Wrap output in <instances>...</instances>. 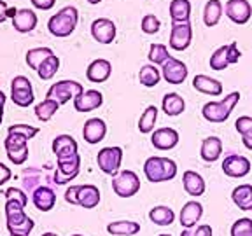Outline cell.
Listing matches in <instances>:
<instances>
[{
	"label": "cell",
	"instance_id": "1",
	"mask_svg": "<svg viewBox=\"0 0 252 236\" xmlns=\"http://www.w3.org/2000/svg\"><path fill=\"white\" fill-rule=\"evenodd\" d=\"M177 163L170 159V157L161 156H151L144 163V175L149 182L153 184H159V182H168L177 177Z\"/></svg>",
	"mask_w": 252,
	"mask_h": 236
},
{
	"label": "cell",
	"instance_id": "2",
	"mask_svg": "<svg viewBox=\"0 0 252 236\" xmlns=\"http://www.w3.org/2000/svg\"><path fill=\"white\" fill-rule=\"evenodd\" d=\"M5 219H7V229L11 235H30L35 228L33 219L25 213V205L16 200H5Z\"/></svg>",
	"mask_w": 252,
	"mask_h": 236
},
{
	"label": "cell",
	"instance_id": "3",
	"mask_svg": "<svg viewBox=\"0 0 252 236\" xmlns=\"http://www.w3.org/2000/svg\"><path fill=\"white\" fill-rule=\"evenodd\" d=\"M240 96L242 94L238 91H233L219 102H207L201 109V116H203L205 121L214 122V124L226 122L231 116L235 105L240 102Z\"/></svg>",
	"mask_w": 252,
	"mask_h": 236
},
{
	"label": "cell",
	"instance_id": "4",
	"mask_svg": "<svg viewBox=\"0 0 252 236\" xmlns=\"http://www.w3.org/2000/svg\"><path fill=\"white\" fill-rule=\"evenodd\" d=\"M79 21V11L72 5L60 9L56 14H53L47 21V30L53 37H60V39H65V37L72 35L77 27Z\"/></svg>",
	"mask_w": 252,
	"mask_h": 236
},
{
	"label": "cell",
	"instance_id": "5",
	"mask_svg": "<svg viewBox=\"0 0 252 236\" xmlns=\"http://www.w3.org/2000/svg\"><path fill=\"white\" fill-rule=\"evenodd\" d=\"M81 172V156L79 152L70 156L56 157V172L53 175V182L58 185H65L74 180Z\"/></svg>",
	"mask_w": 252,
	"mask_h": 236
},
{
	"label": "cell",
	"instance_id": "6",
	"mask_svg": "<svg viewBox=\"0 0 252 236\" xmlns=\"http://www.w3.org/2000/svg\"><path fill=\"white\" fill-rule=\"evenodd\" d=\"M83 91H84V88L81 83L65 79V81L55 83L49 89H47L46 98H51V100H55V102H58L60 105H65V103H68L70 100L74 102V98H77Z\"/></svg>",
	"mask_w": 252,
	"mask_h": 236
},
{
	"label": "cell",
	"instance_id": "7",
	"mask_svg": "<svg viewBox=\"0 0 252 236\" xmlns=\"http://www.w3.org/2000/svg\"><path fill=\"white\" fill-rule=\"evenodd\" d=\"M112 191L119 198H131L140 191V178L131 170H121L112 177Z\"/></svg>",
	"mask_w": 252,
	"mask_h": 236
},
{
	"label": "cell",
	"instance_id": "8",
	"mask_svg": "<svg viewBox=\"0 0 252 236\" xmlns=\"http://www.w3.org/2000/svg\"><path fill=\"white\" fill-rule=\"evenodd\" d=\"M4 147H5V154H7L9 161L16 166H21L27 163L28 159V140L21 135L16 133H7L4 140Z\"/></svg>",
	"mask_w": 252,
	"mask_h": 236
},
{
	"label": "cell",
	"instance_id": "9",
	"mask_svg": "<svg viewBox=\"0 0 252 236\" xmlns=\"http://www.w3.org/2000/svg\"><path fill=\"white\" fill-rule=\"evenodd\" d=\"M11 100L18 107H30L35 100L32 81L25 75H16L11 81Z\"/></svg>",
	"mask_w": 252,
	"mask_h": 236
},
{
	"label": "cell",
	"instance_id": "10",
	"mask_svg": "<svg viewBox=\"0 0 252 236\" xmlns=\"http://www.w3.org/2000/svg\"><path fill=\"white\" fill-rule=\"evenodd\" d=\"M123 163V149L121 147H103L96 154V165L105 175L114 177L121 170Z\"/></svg>",
	"mask_w": 252,
	"mask_h": 236
},
{
	"label": "cell",
	"instance_id": "11",
	"mask_svg": "<svg viewBox=\"0 0 252 236\" xmlns=\"http://www.w3.org/2000/svg\"><path fill=\"white\" fill-rule=\"evenodd\" d=\"M240 56L242 53L238 49V44L236 42H231L228 46H220L210 55V68L212 70H224L229 65L238 63Z\"/></svg>",
	"mask_w": 252,
	"mask_h": 236
},
{
	"label": "cell",
	"instance_id": "12",
	"mask_svg": "<svg viewBox=\"0 0 252 236\" xmlns=\"http://www.w3.org/2000/svg\"><path fill=\"white\" fill-rule=\"evenodd\" d=\"M193 42V27L191 21L188 23H172V30H170V39L168 46L173 51H186Z\"/></svg>",
	"mask_w": 252,
	"mask_h": 236
},
{
	"label": "cell",
	"instance_id": "13",
	"mask_svg": "<svg viewBox=\"0 0 252 236\" xmlns=\"http://www.w3.org/2000/svg\"><path fill=\"white\" fill-rule=\"evenodd\" d=\"M224 175L231 178H244L251 173V161L249 157L242 156V154H229V156L224 157V161L220 165Z\"/></svg>",
	"mask_w": 252,
	"mask_h": 236
},
{
	"label": "cell",
	"instance_id": "14",
	"mask_svg": "<svg viewBox=\"0 0 252 236\" xmlns=\"http://www.w3.org/2000/svg\"><path fill=\"white\" fill-rule=\"evenodd\" d=\"M188 65L181 59L170 56L165 63L161 65V77L168 84H182L188 79Z\"/></svg>",
	"mask_w": 252,
	"mask_h": 236
},
{
	"label": "cell",
	"instance_id": "15",
	"mask_svg": "<svg viewBox=\"0 0 252 236\" xmlns=\"http://www.w3.org/2000/svg\"><path fill=\"white\" fill-rule=\"evenodd\" d=\"M116 33H118L116 23L109 18H98L91 23V35L98 44H112Z\"/></svg>",
	"mask_w": 252,
	"mask_h": 236
},
{
	"label": "cell",
	"instance_id": "16",
	"mask_svg": "<svg viewBox=\"0 0 252 236\" xmlns=\"http://www.w3.org/2000/svg\"><path fill=\"white\" fill-rule=\"evenodd\" d=\"M224 14L235 25H245L252 16V7L249 0H228L224 4Z\"/></svg>",
	"mask_w": 252,
	"mask_h": 236
},
{
	"label": "cell",
	"instance_id": "17",
	"mask_svg": "<svg viewBox=\"0 0 252 236\" xmlns=\"http://www.w3.org/2000/svg\"><path fill=\"white\" fill-rule=\"evenodd\" d=\"M151 144L158 150L173 149L179 144V131L173 130V128H158L151 135Z\"/></svg>",
	"mask_w": 252,
	"mask_h": 236
},
{
	"label": "cell",
	"instance_id": "18",
	"mask_svg": "<svg viewBox=\"0 0 252 236\" xmlns=\"http://www.w3.org/2000/svg\"><path fill=\"white\" fill-rule=\"evenodd\" d=\"M110 74H112V63L103 58L93 59L86 68V79L94 84L105 83L107 79L110 77Z\"/></svg>",
	"mask_w": 252,
	"mask_h": 236
},
{
	"label": "cell",
	"instance_id": "19",
	"mask_svg": "<svg viewBox=\"0 0 252 236\" xmlns=\"http://www.w3.org/2000/svg\"><path fill=\"white\" fill-rule=\"evenodd\" d=\"M201 217H203V205L191 200L188 203H184V206L181 210V215H179V220H181V226L184 229H193L196 228V224L200 222Z\"/></svg>",
	"mask_w": 252,
	"mask_h": 236
},
{
	"label": "cell",
	"instance_id": "20",
	"mask_svg": "<svg viewBox=\"0 0 252 236\" xmlns=\"http://www.w3.org/2000/svg\"><path fill=\"white\" fill-rule=\"evenodd\" d=\"M103 103V94L98 89H88L83 91L77 98H74V109L77 112H91L102 107Z\"/></svg>",
	"mask_w": 252,
	"mask_h": 236
},
{
	"label": "cell",
	"instance_id": "21",
	"mask_svg": "<svg viewBox=\"0 0 252 236\" xmlns=\"http://www.w3.org/2000/svg\"><path fill=\"white\" fill-rule=\"evenodd\" d=\"M107 135V124L103 119L100 118H91L84 122V128H83V137L88 144L94 146V144H98L105 138Z\"/></svg>",
	"mask_w": 252,
	"mask_h": 236
},
{
	"label": "cell",
	"instance_id": "22",
	"mask_svg": "<svg viewBox=\"0 0 252 236\" xmlns=\"http://www.w3.org/2000/svg\"><path fill=\"white\" fill-rule=\"evenodd\" d=\"M32 201L35 205V208L40 212H49L55 208L56 205V193L49 185H40L32 193Z\"/></svg>",
	"mask_w": 252,
	"mask_h": 236
},
{
	"label": "cell",
	"instance_id": "23",
	"mask_svg": "<svg viewBox=\"0 0 252 236\" xmlns=\"http://www.w3.org/2000/svg\"><path fill=\"white\" fill-rule=\"evenodd\" d=\"M182 185H184L186 193L193 198L203 196L205 189H207L203 177H201L200 173L193 172V170H186V172L182 173Z\"/></svg>",
	"mask_w": 252,
	"mask_h": 236
},
{
	"label": "cell",
	"instance_id": "24",
	"mask_svg": "<svg viewBox=\"0 0 252 236\" xmlns=\"http://www.w3.org/2000/svg\"><path fill=\"white\" fill-rule=\"evenodd\" d=\"M100 200V189L93 184H84V185H79V191H77V205L79 206H83L86 210H91L94 206H98Z\"/></svg>",
	"mask_w": 252,
	"mask_h": 236
},
{
	"label": "cell",
	"instance_id": "25",
	"mask_svg": "<svg viewBox=\"0 0 252 236\" xmlns=\"http://www.w3.org/2000/svg\"><path fill=\"white\" fill-rule=\"evenodd\" d=\"M37 14L32 9H18V14L12 18V27L20 33H30L37 27Z\"/></svg>",
	"mask_w": 252,
	"mask_h": 236
},
{
	"label": "cell",
	"instance_id": "26",
	"mask_svg": "<svg viewBox=\"0 0 252 236\" xmlns=\"http://www.w3.org/2000/svg\"><path fill=\"white\" fill-rule=\"evenodd\" d=\"M193 88L198 93L210 94V96H220L222 94V84L217 79L210 77V75L198 74L193 79Z\"/></svg>",
	"mask_w": 252,
	"mask_h": 236
},
{
	"label": "cell",
	"instance_id": "27",
	"mask_svg": "<svg viewBox=\"0 0 252 236\" xmlns=\"http://www.w3.org/2000/svg\"><path fill=\"white\" fill-rule=\"evenodd\" d=\"M222 154V140L219 137L203 138L200 147V156L205 163H216Z\"/></svg>",
	"mask_w": 252,
	"mask_h": 236
},
{
	"label": "cell",
	"instance_id": "28",
	"mask_svg": "<svg viewBox=\"0 0 252 236\" xmlns=\"http://www.w3.org/2000/svg\"><path fill=\"white\" fill-rule=\"evenodd\" d=\"M231 201L244 212L252 210V185L240 184L231 191Z\"/></svg>",
	"mask_w": 252,
	"mask_h": 236
},
{
	"label": "cell",
	"instance_id": "29",
	"mask_svg": "<svg viewBox=\"0 0 252 236\" xmlns=\"http://www.w3.org/2000/svg\"><path fill=\"white\" fill-rule=\"evenodd\" d=\"M53 152L56 157H63V156H70L75 154L79 150V146L75 138L72 135H58V137L53 140Z\"/></svg>",
	"mask_w": 252,
	"mask_h": 236
},
{
	"label": "cell",
	"instance_id": "30",
	"mask_svg": "<svg viewBox=\"0 0 252 236\" xmlns=\"http://www.w3.org/2000/svg\"><path fill=\"white\" fill-rule=\"evenodd\" d=\"M161 110L170 118H177L186 110V102L179 93H166L163 96Z\"/></svg>",
	"mask_w": 252,
	"mask_h": 236
},
{
	"label": "cell",
	"instance_id": "31",
	"mask_svg": "<svg viewBox=\"0 0 252 236\" xmlns=\"http://www.w3.org/2000/svg\"><path fill=\"white\" fill-rule=\"evenodd\" d=\"M168 12L172 23H188L191 20V2L189 0H172Z\"/></svg>",
	"mask_w": 252,
	"mask_h": 236
},
{
	"label": "cell",
	"instance_id": "32",
	"mask_svg": "<svg viewBox=\"0 0 252 236\" xmlns=\"http://www.w3.org/2000/svg\"><path fill=\"white\" fill-rule=\"evenodd\" d=\"M140 231V224L133 220H116L107 224V233L112 236H135Z\"/></svg>",
	"mask_w": 252,
	"mask_h": 236
},
{
	"label": "cell",
	"instance_id": "33",
	"mask_svg": "<svg viewBox=\"0 0 252 236\" xmlns=\"http://www.w3.org/2000/svg\"><path fill=\"white\" fill-rule=\"evenodd\" d=\"M222 11H224V7H222V2H220V0H209L203 7L205 27H209V28L216 27L220 21V18H222Z\"/></svg>",
	"mask_w": 252,
	"mask_h": 236
},
{
	"label": "cell",
	"instance_id": "34",
	"mask_svg": "<svg viewBox=\"0 0 252 236\" xmlns=\"http://www.w3.org/2000/svg\"><path fill=\"white\" fill-rule=\"evenodd\" d=\"M149 219H151V222H154L156 226H170L175 222V212H173L170 206L159 205V206L151 208Z\"/></svg>",
	"mask_w": 252,
	"mask_h": 236
},
{
	"label": "cell",
	"instance_id": "35",
	"mask_svg": "<svg viewBox=\"0 0 252 236\" xmlns=\"http://www.w3.org/2000/svg\"><path fill=\"white\" fill-rule=\"evenodd\" d=\"M138 81H140L142 86H146V88L158 86L159 81H161V70H159L156 65H153V63L144 65V67L140 68V72H138Z\"/></svg>",
	"mask_w": 252,
	"mask_h": 236
},
{
	"label": "cell",
	"instance_id": "36",
	"mask_svg": "<svg viewBox=\"0 0 252 236\" xmlns=\"http://www.w3.org/2000/svg\"><path fill=\"white\" fill-rule=\"evenodd\" d=\"M51 55H55L51 47H33V49H30V51L27 53L25 59H27L28 67H30L32 70L37 72L40 65H42V63L46 61V59L49 58Z\"/></svg>",
	"mask_w": 252,
	"mask_h": 236
},
{
	"label": "cell",
	"instance_id": "37",
	"mask_svg": "<svg viewBox=\"0 0 252 236\" xmlns=\"http://www.w3.org/2000/svg\"><path fill=\"white\" fill-rule=\"evenodd\" d=\"M156 121H158V109H156V105H149L140 114V119H138V131H140V133H144V135L153 133Z\"/></svg>",
	"mask_w": 252,
	"mask_h": 236
},
{
	"label": "cell",
	"instance_id": "38",
	"mask_svg": "<svg viewBox=\"0 0 252 236\" xmlns=\"http://www.w3.org/2000/svg\"><path fill=\"white\" fill-rule=\"evenodd\" d=\"M58 110H60L58 102H55V100H51V98H44L42 102L35 105V118L42 122H47V121H51L53 116H55Z\"/></svg>",
	"mask_w": 252,
	"mask_h": 236
},
{
	"label": "cell",
	"instance_id": "39",
	"mask_svg": "<svg viewBox=\"0 0 252 236\" xmlns=\"http://www.w3.org/2000/svg\"><path fill=\"white\" fill-rule=\"evenodd\" d=\"M21 182L25 185V193H33L37 187L42 185V172L37 168H28L21 175Z\"/></svg>",
	"mask_w": 252,
	"mask_h": 236
},
{
	"label": "cell",
	"instance_id": "40",
	"mask_svg": "<svg viewBox=\"0 0 252 236\" xmlns=\"http://www.w3.org/2000/svg\"><path fill=\"white\" fill-rule=\"evenodd\" d=\"M58 68H60V58L56 55H51L39 67L37 75H39L42 81H51V79L56 75V72H58Z\"/></svg>",
	"mask_w": 252,
	"mask_h": 236
},
{
	"label": "cell",
	"instance_id": "41",
	"mask_svg": "<svg viewBox=\"0 0 252 236\" xmlns=\"http://www.w3.org/2000/svg\"><path fill=\"white\" fill-rule=\"evenodd\" d=\"M170 56L172 55H168V47H166L165 44H151L149 46V55H147V58H149V61L153 63V65H163Z\"/></svg>",
	"mask_w": 252,
	"mask_h": 236
},
{
	"label": "cell",
	"instance_id": "42",
	"mask_svg": "<svg viewBox=\"0 0 252 236\" xmlns=\"http://www.w3.org/2000/svg\"><path fill=\"white\" fill-rule=\"evenodd\" d=\"M231 236H252V219L244 217L233 222L231 229H229Z\"/></svg>",
	"mask_w": 252,
	"mask_h": 236
},
{
	"label": "cell",
	"instance_id": "43",
	"mask_svg": "<svg viewBox=\"0 0 252 236\" xmlns=\"http://www.w3.org/2000/svg\"><path fill=\"white\" fill-rule=\"evenodd\" d=\"M159 28H161V23H159V20H158L154 14H146L144 18H142L140 30L144 31V33H147V35H154V33L159 31Z\"/></svg>",
	"mask_w": 252,
	"mask_h": 236
},
{
	"label": "cell",
	"instance_id": "44",
	"mask_svg": "<svg viewBox=\"0 0 252 236\" xmlns=\"http://www.w3.org/2000/svg\"><path fill=\"white\" fill-rule=\"evenodd\" d=\"M7 133L21 135V137H25L27 140H30V138H33L37 133H39V128L30 126V124H11L7 128Z\"/></svg>",
	"mask_w": 252,
	"mask_h": 236
},
{
	"label": "cell",
	"instance_id": "45",
	"mask_svg": "<svg viewBox=\"0 0 252 236\" xmlns=\"http://www.w3.org/2000/svg\"><path fill=\"white\" fill-rule=\"evenodd\" d=\"M235 130L242 135V138H252V118L251 116H240L235 121Z\"/></svg>",
	"mask_w": 252,
	"mask_h": 236
},
{
	"label": "cell",
	"instance_id": "46",
	"mask_svg": "<svg viewBox=\"0 0 252 236\" xmlns=\"http://www.w3.org/2000/svg\"><path fill=\"white\" fill-rule=\"evenodd\" d=\"M5 200H16V201H20L21 205H25L27 206L28 203V196L27 193H25L23 189H18V187H9L7 191L4 193Z\"/></svg>",
	"mask_w": 252,
	"mask_h": 236
},
{
	"label": "cell",
	"instance_id": "47",
	"mask_svg": "<svg viewBox=\"0 0 252 236\" xmlns=\"http://www.w3.org/2000/svg\"><path fill=\"white\" fill-rule=\"evenodd\" d=\"M181 236H212V228L209 224H200L193 229H182Z\"/></svg>",
	"mask_w": 252,
	"mask_h": 236
},
{
	"label": "cell",
	"instance_id": "48",
	"mask_svg": "<svg viewBox=\"0 0 252 236\" xmlns=\"http://www.w3.org/2000/svg\"><path fill=\"white\" fill-rule=\"evenodd\" d=\"M32 5L35 9H39V11H49V9L55 7L56 0H30Z\"/></svg>",
	"mask_w": 252,
	"mask_h": 236
},
{
	"label": "cell",
	"instance_id": "49",
	"mask_svg": "<svg viewBox=\"0 0 252 236\" xmlns=\"http://www.w3.org/2000/svg\"><path fill=\"white\" fill-rule=\"evenodd\" d=\"M77 191H79V185H70L65 191V201L70 205H77Z\"/></svg>",
	"mask_w": 252,
	"mask_h": 236
},
{
	"label": "cell",
	"instance_id": "50",
	"mask_svg": "<svg viewBox=\"0 0 252 236\" xmlns=\"http://www.w3.org/2000/svg\"><path fill=\"white\" fill-rule=\"evenodd\" d=\"M12 177V172L9 166H5L4 163H0V185H4L7 180H11Z\"/></svg>",
	"mask_w": 252,
	"mask_h": 236
},
{
	"label": "cell",
	"instance_id": "51",
	"mask_svg": "<svg viewBox=\"0 0 252 236\" xmlns=\"http://www.w3.org/2000/svg\"><path fill=\"white\" fill-rule=\"evenodd\" d=\"M7 4H5L4 0H0V23H4L5 20H9L7 18Z\"/></svg>",
	"mask_w": 252,
	"mask_h": 236
},
{
	"label": "cell",
	"instance_id": "52",
	"mask_svg": "<svg viewBox=\"0 0 252 236\" xmlns=\"http://www.w3.org/2000/svg\"><path fill=\"white\" fill-rule=\"evenodd\" d=\"M242 144L245 146V149L252 150V138H242Z\"/></svg>",
	"mask_w": 252,
	"mask_h": 236
},
{
	"label": "cell",
	"instance_id": "53",
	"mask_svg": "<svg viewBox=\"0 0 252 236\" xmlns=\"http://www.w3.org/2000/svg\"><path fill=\"white\" fill-rule=\"evenodd\" d=\"M16 14H18V9H16V7H9L7 9V18H11V20H12Z\"/></svg>",
	"mask_w": 252,
	"mask_h": 236
},
{
	"label": "cell",
	"instance_id": "54",
	"mask_svg": "<svg viewBox=\"0 0 252 236\" xmlns=\"http://www.w3.org/2000/svg\"><path fill=\"white\" fill-rule=\"evenodd\" d=\"M5 100H7V96H5L4 91L0 89V105H5Z\"/></svg>",
	"mask_w": 252,
	"mask_h": 236
},
{
	"label": "cell",
	"instance_id": "55",
	"mask_svg": "<svg viewBox=\"0 0 252 236\" xmlns=\"http://www.w3.org/2000/svg\"><path fill=\"white\" fill-rule=\"evenodd\" d=\"M2 119H4V105H0V124H2Z\"/></svg>",
	"mask_w": 252,
	"mask_h": 236
},
{
	"label": "cell",
	"instance_id": "56",
	"mask_svg": "<svg viewBox=\"0 0 252 236\" xmlns=\"http://www.w3.org/2000/svg\"><path fill=\"white\" fill-rule=\"evenodd\" d=\"M88 2H90L91 5H96V4H100V2H102V0H88Z\"/></svg>",
	"mask_w": 252,
	"mask_h": 236
},
{
	"label": "cell",
	"instance_id": "57",
	"mask_svg": "<svg viewBox=\"0 0 252 236\" xmlns=\"http://www.w3.org/2000/svg\"><path fill=\"white\" fill-rule=\"evenodd\" d=\"M40 236H58L56 233H44V235H40Z\"/></svg>",
	"mask_w": 252,
	"mask_h": 236
},
{
	"label": "cell",
	"instance_id": "58",
	"mask_svg": "<svg viewBox=\"0 0 252 236\" xmlns=\"http://www.w3.org/2000/svg\"><path fill=\"white\" fill-rule=\"evenodd\" d=\"M11 236H30V235H11Z\"/></svg>",
	"mask_w": 252,
	"mask_h": 236
},
{
	"label": "cell",
	"instance_id": "59",
	"mask_svg": "<svg viewBox=\"0 0 252 236\" xmlns=\"http://www.w3.org/2000/svg\"><path fill=\"white\" fill-rule=\"evenodd\" d=\"M72 236H83V235H72Z\"/></svg>",
	"mask_w": 252,
	"mask_h": 236
},
{
	"label": "cell",
	"instance_id": "60",
	"mask_svg": "<svg viewBox=\"0 0 252 236\" xmlns=\"http://www.w3.org/2000/svg\"><path fill=\"white\" fill-rule=\"evenodd\" d=\"M159 236H170V235H159Z\"/></svg>",
	"mask_w": 252,
	"mask_h": 236
}]
</instances>
